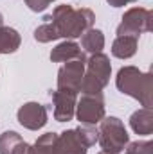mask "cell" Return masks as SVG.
<instances>
[{
	"instance_id": "cell-8",
	"label": "cell",
	"mask_w": 153,
	"mask_h": 154,
	"mask_svg": "<svg viewBox=\"0 0 153 154\" xmlns=\"http://www.w3.org/2000/svg\"><path fill=\"white\" fill-rule=\"evenodd\" d=\"M52 104H54V118L58 122H69L72 120L74 111H76L77 93L70 90H56L50 91Z\"/></svg>"
},
{
	"instance_id": "cell-16",
	"label": "cell",
	"mask_w": 153,
	"mask_h": 154,
	"mask_svg": "<svg viewBox=\"0 0 153 154\" xmlns=\"http://www.w3.org/2000/svg\"><path fill=\"white\" fill-rule=\"evenodd\" d=\"M56 133H45L41 134L34 145L29 149V154H56Z\"/></svg>"
},
{
	"instance_id": "cell-20",
	"label": "cell",
	"mask_w": 153,
	"mask_h": 154,
	"mask_svg": "<svg viewBox=\"0 0 153 154\" xmlns=\"http://www.w3.org/2000/svg\"><path fill=\"white\" fill-rule=\"evenodd\" d=\"M52 2H56V0H25V5H27L31 11H34V13H41V11H45Z\"/></svg>"
},
{
	"instance_id": "cell-14",
	"label": "cell",
	"mask_w": 153,
	"mask_h": 154,
	"mask_svg": "<svg viewBox=\"0 0 153 154\" xmlns=\"http://www.w3.org/2000/svg\"><path fill=\"white\" fill-rule=\"evenodd\" d=\"M20 34L13 27L0 25V54H13L20 47Z\"/></svg>"
},
{
	"instance_id": "cell-4",
	"label": "cell",
	"mask_w": 153,
	"mask_h": 154,
	"mask_svg": "<svg viewBox=\"0 0 153 154\" xmlns=\"http://www.w3.org/2000/svg\"><path fill=\"white\" fill-rule=\"evenodd\" d=\"M97 142H99L103 152L119 154L126 149V145L130 143V138H128L124 124L117 116H108L99 122Z\"/></svg>"
},
{
	"instance_id": "cell-10",
	"label": "cell",
	"mask_w": 153,
	"mask_h": 154,
	"mask_svg": "<svg viewBox=\"0 0 153 154\" xmlns=\"http://www.w3.org/2000/svg\"><path fill=\"white\" fill-rule=\"evenodd\" d=\"M88 147L90 145L77 129L63 131L56 138V154H86Z\"/></svg>"
},
{
	"instance_id": "cell-18",
	"label": "cell",
	"mask_w": 153,
	"mask_h": 154,
	"mask_svg": "<svg viewBox=\"0 0 153 154\" xmlns=\"http://www.w3.org/2000/svg\"><path fill=\"white\" fill-rule=\"evenodd\" d=\"M58 38H60L58 31H56V27L50 22H45L43 25H40L38 29L34 31V39L40 41V43H49V41H54Z\"/></svg>"
},
{
	"instance_id": "cell-9",
	"label": "cell",
	"mask_w": 153,
	"mask_h": 154,
	"mask_svg": "<svg viewBox=\"0 0 153 154\" xmlns=\"http://www.w3.org/2000/svg\"><path fill=\"white\" fill-rule=\"evenodd\" d=\"M18 122L31 131H38L47 124V108L40 102H27L18 109Z\"/></svg>"
},
{
	"instance_id": "cell-11",
	"label": "cell",
	"mask_w": 153,
	"mask_h": 154,
	"mask_svg": "<svg viewBox=\"0 0 153 154\" xmlns=\"http://www.w3.org/2000/svg\"><path fill=\"white\" fill-rule=\"evenodd\" d=\"M50 59L54 63H67V61H74V59H85V54L77 43L65 39L52 48Z\"/></svg>"
},
{
	"instance_id": "cell-2",
	"label": "cell",
	"mask_w": 153,
	"mask_h": 154,
	"mask_svg": "<svg viewBox=\"0 0 153 154\" xmlns=\"http://www.w3.org/2000/svg\"><path fill=\"white\" fill-rule=\"evenodd\" d=\"M117 90L124 95L133 97L144 108L153 104V77L148 72H141L135 66H122L115 77Z\"/></svg>"
},
{
	"instance_id": "cell-5",
	"label": "cell",
	"mask_w": 153,
	"mask_h": 154,
	"mask_svg": "<svg viewBox=\"0 0 153 154\" xmlns=\"http://www.w3.org/2000/svg\"><path fill=\"white\" fill-rule=\"evenodd\" d=\"M153 13L144 7H132L124 13L122 22L117 27V36H135L139 38L142 32L151 31Z\"/></svg>"
},
{
	"instance_id": "cell-22",
	"label": "cell",
	"mask_w": 153,
	"mask_h": 154,
	"mask_svg": "<svg viewBox=\"0 0 153 154\" xmlns=\"http://www.w3.org/2000/svg\"><path fill=\"white\" fill-rule=\"evenodd\" d=\"M112 7H122V5H128L132 2H137V0H106Z\"/></svg>"
},
{
	"instance_id": "cell-21",
	"label": "cell",
	"mask_w": 153,
	"mask_h": 154,
	"mask_svg": "<svg viewBox=\"0 0 153 154\" xmlns=\"http://www.w3.org/2000/svg\"><path fill=\"white\" fill-rule=\"evenodd\" d=\"M29 149H31V145H29L27 142H22V143L13 151V154H29Z\"/></svg>"
},
{
	"instance_id": "cell-1",
	"label": "cell",
	"mask_w": 153,
	"mask_h": 154,
	"mask_svg": "<svg viewBox=\"0 0 153 154\" xmlns=\"http://www.w3.org/2000/svg\"><path fill=\"white\" fill-rule=\"evenodd\" d=\"M45 20L56 27L60 38L74 39L83 36L88 29H92L96 14L86 7L74 9L72 5H58L50 16H45Z\"/></svg>"
},
{
	"instance_id": "cell-6",
	"label": "cell",
	"mask_w": 153,
	"mask_h": 154,
	"mask_svg": "<svg viewBox=\"0 0 153 154\" xmlns=\"http://www.w3.org/2000/svg\"><path fill=\"white\" fill-rule=\"evenodd\" d=\"M74 115L85 125L99 124L105 118V99H103V93H96V95H85L83 93V97L76 102Z\"/></svg>"
},
{
	"instance_id": "cell-23",
	"label": "cell",
	"mask_w": 153,
	"mask_h": 154,
	"mask_svg": "<svg viewBox=\"0 0 153 154\" xmlns=\"http://www.w3.org/2000/svg\"><path fill=\"white\" fill-rule=\"evenodd\" d=\"M0 25H4V18H2V14H0Z\"/></svg>"
},
{
	"instance_id": "cell-19",
	"label": "cell",
	"mask_w": 153,
	"mask_h": 154,
	"mask_svg": "<svg viewBox=\"0 0 153 154\" xmlns=\"http://www.w3.org/2000/svg\"><path fill=\"white\" fill-rule=\"evenodd\" d=\"M124 154H153V142H132L126 145Z\"/></svg>"
},
{
	"instance_id": "cell-7",
	"label": "cell",
	"mask_w": 153,
	"mask_h": 154,
	"mask_svg": "<svg viewBox=\"0 0 153 154\" xmlns=\"http://www.w3.org/2000/svg\"><path fill=\"white\" fill-rule=\"evenodd\" d=\"M85 61L86 59H74L67 61L58 72V90H70L79 91L83 74H85Z\"/></svg>"
},
{
	"instance_id": "cell-13",
	"label": "cell",
	"mask_w": 153,
	"mask_h": 154,
	"mask_svg": "<svg viewBox=\"0 0 153 154\" xmlns=\"http://www.w3.org/2000/svg\"><path fill=\"white\" fill-rule=\"evenodd\" d=\"M139 38L135 36H117L112 43V54L119 59H128L137 52Z\"/></svg>"
},
{
	"instance_id": "cell-15",
	"label": "cell",
	"mask_w": 153,
	"mask_h": 154,
	"mask_svg": "<svg viewBox=\"0 0 153 154\" xmlns=\"http://www.w3.org/2000/svg\"><path fill=\"white\" fill-rule=\"evenodd\" d=\"M81 47L88 54H97L105 48V36L99 29H88L81 36Z\"/></svg>"
},
{
	"instance_id": "cell-12",
	"label": "cell",
	"mask_w": 153,
	"mask_h": 154,
	"mask_svg": "<svg viewBox=\"0 0 153 154\" xmlns=\"http://www.w3.org/2000/svg\"><path fill=\"white\" fill-rule=\"evenodd\" d=\"M130 125L137 134H151L153 133V111L151 108L137 109L130 116Z\"/></svg>"
},
{
	"instance_id": "cell-17",
	"label": "cell",
	"mask_w": 153,
	"mask_h": 154,
	"mask_svg": "<svg viewBox=\"0 0 153 154\" xmlns=\"http://www.w3.org/2000/svg\"><path fill=\"white\" fill-rule=\"evenodd\" d=\"M24 142V138L15 131H5L0 134V154H13V151Z\"/></svg>"
},
{
	"instance_id": "cell-3",
	"label": "cell",
	"mask_w": 153,
	"mask_h": 154,
	"mask_svg": "<svg viewBox=\"0 0 153 154\" xmlns=\"http://www.w3.org/2000/svg\"><path fill=\"white\" fill-rule=\"evenodd\" d=\"M110 74H112V65L108 56H105L103 52L92 54L85 61V74H83L79 91H83L85 95L101 93L110 81Z\"/></svg>"
},
{
	"instance_id": "cell-24",
	"label": "cell",
	"mask_w": 153,
	"mask_h": 154,
	"mask_svg": "<svg viewBox=\"0 0 153 154\" xmlns=\"http://www.w3.org/2000/svg\"><path fill=\"white\" fill-rule=\"evenodd\" d=\"M99 154H106V152H99Z\"/></svg>"
}]
</instances>
